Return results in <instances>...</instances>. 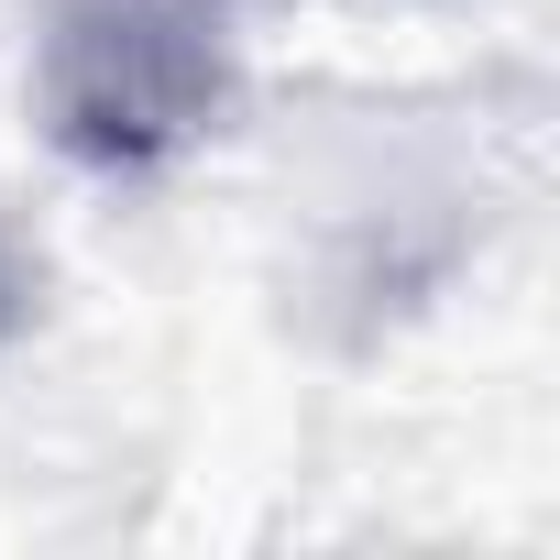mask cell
Instances as JSON below:
<instances>
[{"label":"cell","instance_id":"2","mask_svg":"<svg viewBox=\"0 0 560 560\" xmlns=\"http://www.w3.org/2000/svg\"><path fill=\"white\" fill-rule=\"evenodd\" d=\"M0 319H12V264H0Z\"/></svg>","mask_w":560,"mask_h":560},{"label":"cell","instance_id":"1","mask_svg":"<svg viewBox=\"0 0 560 560\" xmlns=\"http://www.w3.org/2000/svg\"><path fill=\"white\" fill-rule=\"evenodd\" d=\"M231 0H45V121L89 165H154L220 110Z\"/></svg>","mask_w":560,"mask_h":560}]
</instances>
